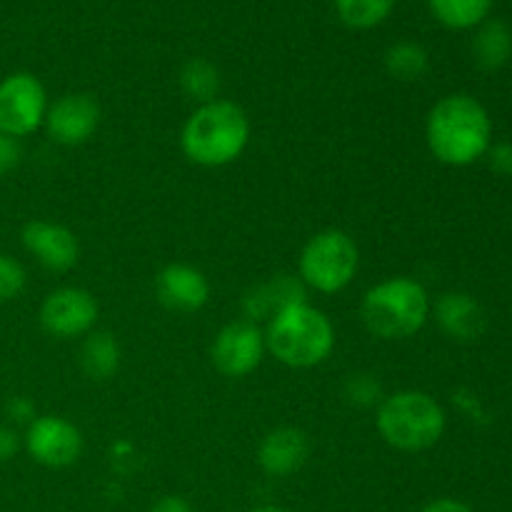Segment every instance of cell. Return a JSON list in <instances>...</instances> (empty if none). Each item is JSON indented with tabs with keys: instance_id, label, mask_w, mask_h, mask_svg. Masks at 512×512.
I'll return each mask as SVG.
<instances>
[{
	"instance_id": "1",
	"label": "cell",
	"mask_w": 512,
	"mask_h": 512,
	"mask_svg": "<svg viewBox=\"0 0 512 512\" xmlns=\"http://www.w3.org/2000/svg\"><path fill=\"white\" fill-rule=\"evenodd\" d=\"M425 140L438 163L465 168L485 158L493 140V123L480 100L473 95L453 93L430 108L425 123Z\"/></svg>"
},
{
	"instance_id": "2",
	"label": "cell",
	"mask_w": 512,
	"mask_h": 512,
	"mask_svg": "<svg viewBox=\"0 0 512 512\" xmlns=\"http://www.w3.org/2000/svg\"><path fill=\"white\" fill-rule=\"evenodd\" d=\"M250 118L238 103L215 98L198 105L180 130V148L200 168H225L245 153Z\"/></svg>"
},
{
	"instance_id": "3",
	"label": "cell",
	"mask_w": 512,
	"mask_h": 512,
	"mask_svg": "<svg viewBox=\"0 0 512 512\" xmlns=\"http://www.w3.org/2000/svg\"><path fill=\"white\" fill-rule=\"evenodd\" d=\"M433 303L423 283L395 275L375 283L360 303V318L370 335L380 340H405L425 328Z\"/></svg>"
},
{
	"instance_id": "4",
	"label": "cell",
	"mask_w": 512,
	"mask_h": 512,
	"mask_svg": "<svg viewBox=\"0 0 512 512\" xmlns=\"http://www.w3.org/2000/svg\"><path fill=\"white\" fill-rule=\"evenodd\" d=\"M265 345L268 353L288 368H318L333 353L335 328L323 310L300 303L265 325Z\"/></svg>"
},
{
	"instance_id": "5",
	"label": "cell",
	"mask_w": 512,
	"mask_h": 512,
	"mask_svg": "<svg viewBox=\"0 0 512 512\" xmlns=\"http://www.w3.org/2000/svg\"><path fill=\"white\" fill-rule=\"evenodd\" d=\"M445 410L423 390H398L385 395L375 413V428L390 448L400 453H423L445 435Z\"/></svg>"
},
{
	"instance_id": "6",
	"label": "cell",
	"mask_w": 512,
	"mask_h": 512,
	"mask_svg": "<svg viewBox=\"0 0 512 512\" xmlns=\"http://www.w3.org/2000/svg\"><path fill=\"white\" fill-rule=\"evenodd\" d=\"M360 268V248L345 230L328 228L303 245L298 258V278L305 288L335 295L348 288Z\"/></svg>"
},
{
	"instance_id": "7",
	"label": "cell",
	"mask_w": 512,
	"mask_h": 512,
	"mask_svg": "<svg viewBox=\"0 0 512 512\" xmlns=\"http://www.w3.org/2000/svg\"><path fill=\"white\" fill-rule=\"evenodd\" d=\"M48 93L33 73H10L0 80V130L23 140L43 128L48 113Z\"/></svg>"
},
{
	"instance_id": "8",
	"label": "cell",
	"mask_w": 512,
	"mask_h": 512,
	"mask_svg": "<svg viewBox=\"0 0 512 512\" xmlns=\"http://www.w3.org/2000/svg\"><path fill=\"white\" fill-rule=\"evenodd\" d=\"M25 453L50 470L70 468L83 455V433L63 415H35L25 430Z\"/></svg>"
},
{
	"instance_id": "9",
	"label": "cell",
	"mask_w": 512,
	"mask_h": 512,
	"mask_svg": "<svg viewBox=\"0 0 512 512\" xmlns=\"http://www.w3.org/2000/svg\"><path fill=\"white\" fill-rule=\"evenodd\" d=\"M268 345H265V330L250 320H233L215 335L210 345V360L215 370L225 378H248L260 368Z\"/></svg>"
},
{
	"instance_id": "10",
	"label": "cell",
	"mask_w": 512,
	"mask_h": 512,
	"mask_svg": "<svg viewBox=\"0 0 512 512\" xmlns=\"http://www.w3.org/2000/svg\"><path fill=\"white\" fill-rule=\"evenodd\" d=\"M98 300L93 293L85 288H65L53 290L45 295L43 305H40V328L55 340H75L85 338L90 330H95L98 323Z\"/></svg>"
},
{
	"instance_id": "11",
	"label": "cell",
	"mask_w": 512,
	"mask_h": 512,
	"mask_svg": "<svg viewBox=\"0 0 512 512\" xmlns=\"http://www.w3.org/2000/svg\"><path fill=\"white\" fill-rule=\"evenodd\" d=\"M100 125V103L90 93H65L48 105L45 133L53 143L75 148L93 138Z\"/></svg>"
},
{
	"instance_id": "12",
	"label": "cell",
	"mask_w": 512,
	"mask_h": 512,
	"mask_svg": "<svg viewBox=\"0 0 512 512\" xmlns=\"http://www.w3.org/2000/svg\"><path fill=\"white\" fill-rule=\"evenodd\" d=\"M23 248L50 273H68L80 260V243L75 233L53 220H30L20 230Z\"/></svg>"
},
{
	"instance_id": "13",
	"label": "cell",
	"mask_w": 512,
	"mask_h": 512,
	"mask_svg": "<svg viewBox=\"0 0 512 512\" xmlns=\"http://www.w3.org/2000/svg\"><path fill=\"white\" fill-rule=\"evenodd\" d=\"M155 298L175 313H198L210 300V280L193 265L170 263L155 278Z\"/></svg>"
},
{
	"instance_id": "14",
	"label": "cell",
	"mask_w": 512,
	"mask_h": 512,
	"mask_svg": "<svg viewBox=\"0 0 512 512\" xmlns=\"http://www.w3.org/2000/svg\"><path fill=\"white\" fill-rule=\"evenodd\" d=\"M305 295H308V288L303 285V280L288 273H278L265 280V283L253 285L243 295V318L255 325H268L283 310L308 303Z\"/></svg>"
},
{
	"instance_id": "15",
	"label": "cell",
	"mask_w": 512,
	"mask_h": 512,
	"mask_svg": "<svg viewBox=\"0 0 512 512\" xmlns=\"http://www.w3.org/2000/svg\"><path fill=\"white\" fill-rule=\"evenodd\" d=\"M310 458V438L300 428L283 425L260 440L258 465L270 478H288L295 475Z\"/></svg>"
},
{
	"instance_id": "16",
	"label": "cell",
	"mask_w": 512,
	"mask_h": 512,
	"mask_svg": "<svg viewBox=\"0 0 512 512\" xmlns=\"http://www.w3.org/2000/svg\"><path fill=\"white\" fill-rule=\"evenodd\" d=\"M435 320L440 330L458 343H473L488 328L485 310L468 293H445L435 303Z\"/></svg>"
},
{
	"instance_id": "17",
	"label": "cell",
	"mask_w": 512,
	"mask_h": 512,
	"mask_svg": "<svg viewBox=\"0 0 512 512\" xmlns=\"http://www.w3.org/2000/svg\"><path fill=\"white\" fill-rule=\"evenodd\" d=\"M120 360H123V350L108 330H90L83 338L78 363L90 380L103 383V380L115 378V373L120 370Z\"/></svg>"
},
{
	"instance_id": "18",
	"label": "cell",
	"mask_w": 512,
	"mask_h": 512,
	"mask_svg": "<svg viewBox=\"0 0 512 512\" xmlns=\"http://www.w3.org/2000/svg\"><path fill=\"white\" fill-rule=\"evenodd\" d=\"M512 58V33L503 20H485L473 38V60L480 70H500Z\"/></svg>"
},
{
	"instance_id": "19",
	"label": "cell",
	"mask_w": 512,
	"mask_h": 512,
	"mask_svg": "<svg viewBox=\"0 0 512 512\" xmlns=\"http://www.w3.org/2000/svg\"><path fill=\"white\" fill-rule=\"evenodd\" d=\"M428 8L445 28L470 30L488 20L493 0H428Z\"/></svg>"
},
{
	"instance_id": "20",
	"label": "cell",
	"mask_w": 512,
	"mask_h": 512,
	"mask_svg": "<svg viewBox=\"0 0 512 512\" xmlns=\"http://www.w3.org/2000/svg\"><path fill=\"white\" fill-rule=\"evenodd\" d=\"M428 68V50L413 40H400L385 50V70L390 78L400 80V83H415L428 73Z\"/></svg>"
},
{
	"instance_id": "21",
	"label": "cell",
	"mask_w": 512,
	"mask_h": 512,
	"mask_svg": "<svg viewBox=\"0 0 512 512\" xmlns=\"http://www.w3.org/2000/svg\"><path fill=\"white\" fill-rule=\"evenodd\" d=\"M220 70L215 68V63L205 58H193L183 65L180 70V88L188 95L190 100H195L198 105L210 103V100L218 98L220 93Z\"/></svg>"
},
{
	"instance_id": "22",
	"label": "cell",
	"mask_w": 512,
	"mask_h": 512,
	"mask_svg": "<svg viewBox=\"0 0 512 512\" xmlns=\"http://www.w3.org/2000/svg\"><path fill=\"white\" fill-rule=\"evenodd\" d=\"M395 3L398 0H335V10L348 28L370 30L393 13Z\"/></svg>"
},
{
	"instance_id": "23",
	"label": "cell",
	"mask_w": 512,
	"mask_h": 512,
	"mask_svg": "<svg viewBox=\"0 0 512 512\" xmlns=\"http://www.w3.org/2000/svg\"><path fill=\"white\" fill-rule=\"evenodd\" d=\"M343 395L350 405H358V408H373V405H380V400L385 398L378 380H375L373 375L365 373L350 375V378L345 380Z\"/></svg>"
},
{
	"instance_id": "24",
	"label": "cell",
	"mask_w": 512,
	"mask_h": 512,
	"mask_svg": "<svg viewBox=\"0 0 512 512\" xmlns=\"http://www.w3.org/2000/svg\"><path fill=\"white\" fill-rule=\"evenodd\" d=\"M25 285H28V273H25L23 263L15 260L13 255L0 253V303L20 298Z\"/></svg>"
},
{
	"instance_id": "25",
	"label": "cell",
	"mask_w": 512,
	"mask_h": 512,
	"mask_svg": "<svg viewBox=\"0 0 512 512\" xmlns=\"http://www.w3.org/2000/svg\"><path fill=\"white\" fill-rule=\"evenodd\" d=\"M488 163L493 168V173L503 175V178H512V143H498L490 145Z\"/></svg>"
},
{
	"instance_id": "26",
	"label": "cell",
	"mask_w": 512,
	"mask_h": 512,
	"mask_svg": "<svg viewBox=\"0 0 512 512\" xmlns=\"http://www.w3.org/2000/svg\"><path fill=\"white\" fill-rule=\"evenodd\" d=\"M20 163V140L10 138L0 130V178L8 175Z\"/></svg>"
},
{
	"instance_id": "27",
	"label": "cell",
	"mask_w": 512,
	"mask_h": 512,
	"mask_svg": "<svg viewBox=\"0 0 512 512\" xmlns=\"http://www.w3.org/2000/svg\"><path fill=\"white\" fill-rule=\"evenodd\" d=\"M20 445H23L20 435L15 433L10 425L0 423V463H8V460H13L15 455L20 453Z\"/></svg>"
},
{
	"instance_id": "28",
	"label": "cell",
	"mask_w": 512,
	"mask_h": 512,
	"mask_svg": "<svg viewBox=\"0 0 512 512\" xmlns=\"http://www.w3.org/2000/svg\"><path fill=\"white\" fill-rule=\"evenodd\" d=\"M5 413L15 423H30L35 418V405L28 398H10L5 405Z\"/></svg>"
},
{
	"instance_id": "29",
	"label": "cell",
	"mask_w": 512,
	"mask_h": 512,
	"mask_svg": "<svg viewBox=\"0 0 512 512\" xmlns=\"http://www.w3.org/2000/svg\"><path fill=\"white\" fill-rule=\"evenodd\" d=\"M148 512H195V510L193 505H190L185 498H180V495H165V498L155 500Z\"/></svg>"
},
{
	"instance_id": "30",
	"label": "cell",
	"mask_w": 512,
	"mask_h": 512,
	"mask_svg": "<svg viewBox=\"0 0 512 512\" xmlns=\"http://www.w3.org/2000/svg\"><path fill=\"white\" fill-rule=\"evenodd\" d=\"M420 512H475V510L455 498H438V500H430V503Z\"/></svg>"
},
{
	"instance_id": "31",
	"label": "cell",
	"mask_w": 512,
	"mask_h": 512,
	"mask_svg": "<svg viewBox=\"0 0 512 512\" xmlns=\"http://www.w3.org/2000/svg\"><path fill=\"white\" fill-rule=\"evenodd\" d=\"M248 512H288V510L275 508V505H263V508H253V510H248Z\"/></svg>"
}]
</instances>
